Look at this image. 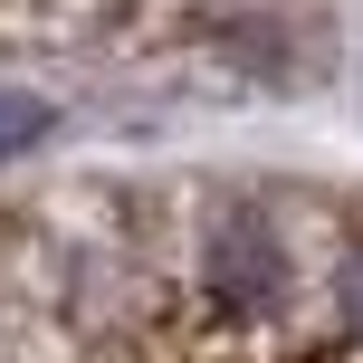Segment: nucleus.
Here are the masks:
<instances>
[{
	"mask_svg": "<svg viewBox=\"0 0 363 363\" xmlns=\"http://www.w3.org/2000/svg\"><path fill=\"white\" fill-rule=\"evenodd\" d=\"M38 144H48V106L19 96V86H0V163H19V153H38Z\"/></svg>",
	"mask_w": 363,
	"mask_h": 363,
	"instance_id": "1",
	"label": "nucleus"
},
{
	"mask_svg": "<svg viewBox=\"0 0 363 363\" xmlns=\"http://www.w3.org/2000/svg\"><path fill=\"white\" fill-rule=\"evenodd\" d=\"M335 315H345V335L363 345V239H354L345 258H335Z\"/></svg>",
	"mask_w": 363,
	"mask_h": 363,
	"instance_id": "2",
	"label": "nucleus"
}]
</instances>
